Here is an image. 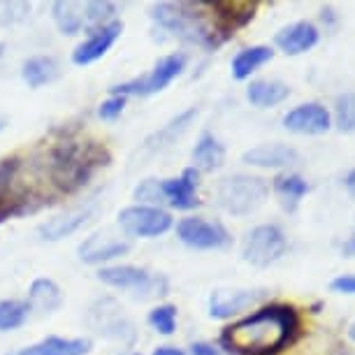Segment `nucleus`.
Returning a JSON list of instances; mask_svg holds the SVG:
<instances>
[{
	"label": "nucleus",
	"mask_w": 355,
	"mask_h": 355,
	"mask_svg": "<svg viewBox=\"0 0 355 355\" xmlns=\"http://www.w3.org/2000/svg\"><path fill=\"white\" fill-rule=\"evenodd\" d=\"M149 325L160 334H172L174 327H177V306L172 304H163L151 309L149 313Z\"/></svg>",
	"instance_id": "7c9ffc66"
},
{
	"label": "nucleus",
	"mask_w": 355,
	"mask_h": 355,
	"mask_svg": "<svg viewBox=\"0 0 355 355\" xmlns=\"http://www.w3.org/2000/svg\"><path fill=\"white\" fill-rule=\"evenodd\" d=\"M153 355H186L182 348H174V346H160L153 351Z\"/></svg>",
	"instance_id": "e433bc0d"
},
{
	"label": "nucleus",
	"mask_w": 355,
	"mask_h": 355,
	"mask_svg": "<svg viewBox=\"0 0 355 355\" xmlns=\"http://www.w3.org/2000/svg\"><path fill=\"white\" fill-rule=\"evenodd\" d=\"M0 56H3V42H0Z\"/></svg>",
	"instance_id": "a19ab883"
},
{
	"label": "nucleus",
	"mask_w": 355,
	"mask_h": 355,
	"mask_svg": "<svg viewBox=\"0 0 355 355\" xmlns=\"http://www.w3.org/2000/svg\"><path fill=\"white\" fill-rule=\"evenodd\" d=\"M334 121L341 132H355V93H344L337 98Z\"/></svg>",
	"instance_id": "c85d7f7f"
},
{
	"label": "nucleus",
	"mask_w": 355,
	"mask_h": 355,
	"mask_svg": "<svg viewBox=\"0 0 355 355\" xmlns=\"http://www.w3.org/2000/svg\"><path fill=\"white\" fill-rule=\"evenodd\" d=\"M348 339H351V341H355V323H353L351 327H348Z\"/></svg>",
	"instance_id": "ea45409f"
},
{
	"label": "nucleus",
	"mask_w": 355,
	"mask_h": 355,
	"mask_svg": "<svg viewBox=\"0 0 355 355\" xmlns=\"http://www.w3.org/2000/svg\"><path fill=\"white\" fill-rule=\"evenodd\" d=\"M344 256L355 258V237H353V239H348V242L344 244Z\"/></svg>",
	"instance_id": "58836bf2"
},
{
	"label": "nucleus",
	"mask_w": 355,
	"mask_h": 355,
	"mask_svg": "<svg viewBox=\"0 0 355 355\" xmlns=\"http://www.w3.org/2000/svg\"><path fill=\"white\" fill-rule=\"evenodd\" d=\"M135 200L139 202H146V207H156L160 202H165L163 196V182H156V179H146L135 189Z\"/></svg>",
	"instance_id": "2f4dec72"
},
{
	"label": "nucleus",
	"mask_w": 355,
	"mask_h": 355,
	"mask_svg": "<svg viewBox=\"0 0 355 355\" xmlns=\"http://www.w3.org/2000/svg\"><path fill=\"white\" fill-rule=\"evenodd\" d=\"M128 355H137V353H128Z\"/></svg>",
	"instance_id": "79ce46f5"
},
{
	"label": "nucleus",
	"mask_w": 355,
	"mask_h": 355,
	"mask_svg": "<svg viewBox=\"0 0 355 355\" xmlns=\"http://www.w3.org/2000/svg\"><path fill=\"white\" fill-rule=\"evenodd\" d=\"M288 249L286 234L277 225H258L244 242V260L256 267H267L284 256Z\"/></svg>",
	"instance_id": "6e6552de"
},
{
	"label": "nucleus",
	"mask_w": 355,
	"mask_h": 355,
	"mask_svg": "<svg viewBox=\"0 0 355 355\" xmlns=\"http://www.w3.org/2000/svg\"><path fill=\"white\" fill-rule=\"evenodd\" d=\"M121 31H123L121 21H112L103 26V28H96L75 51H72V63H77V65L96 63L98 58H103L105 53L112 49V44L121 35Z\"/></svg>",
	"instance_id": "f8f14e48"
},
{
	"label": "nucleus",
	"mask_w": 355,
	"mask_h": 355,
	"mask_svg": "<svg viewBox=\"0 0 355 355\" xmlns=\"http://www.w3.org/2000/svg\"><path fill=\"white\" fill-rule=\"evenodd\" d=\"M272 56H274V51L270 46H263V44L242 49L232 58V77L239 79V82H242V79H249L258 68H263L265 63H270Z\"/></svg>",
	"instance_id": "4be33fe9"
},
{
	"label": "nucleus",
	"mask_w": 355,
	"mask_h": 355,
	"mask_svg": "<svg viewBox=\"0 0 355 355\" xmlns=\"http://www.w3.org/2000/svg\"><path fill=\"white\" fill-rule=\"evenodd\" d=\"M151 17L160 28H165L167 33H172L174 37L186 40L193 44H205L211 46L216 44V33L205 24L202 15L193 8V5H172V3H160L153 5Z\"/></svg>",
	"instance_id": "7ed1b4c3"
},
{
	"label": "nucleus",
	"mask_w": 355,
	"mask_h": 355,
	"mask_svg": "<svg viewBox=\"0 0 355 355\" xmlns=\"http://www.w3.org/2000/svg\"><path fill=\"white\" fill-rule=\"evenodd\" d=\"M21 75L26 79V84L33 86V89H40V86L49 84L58 77V63L51 56H35L24 63Z\"/></svg>",
	"instance_id": "393cba45"
},
{
	"label": "nucleus",
	"mask_w": 355,
	"mask_h": 355,
	"mask_svg": "<svg viewBox=\"0 0 355 355\" xmlns=\"http://www.w3.org/2000/svg\"><path fill=\"white\" fill-rule=\"evenodd\" d=\"M89 323L93 330L107 339H116V341H123V344H132V339H135V327H132L130 318L125 316L119 302L112 297L98 300V302L91 306Z\"/></svg>",
	"instance_id": "0eeeda50"
},
{
	"label": "nucleus",
	"mask_w": 355,
	"mask_h": 355,
	"mask_svg": "<svg viewBox=\"0 0 355 355\" xmlns=\"http://www.w3.org/2000/svg\"><path fill=\"white\" fill-rule=\"evenodd\" d=\"M263 293L256 291H216L209 297V313L211 318H230L234 313L249 309L251 304H256Z\"/></svg>",
	"instance_id": "f3484780"
},
{
	"label": "nucleus",
	"mask_w": 355,
	"mask_h": 355,
	"mask_svg": "<svg viewBox=\"0 0 355 355\" xmlns=\"http://www.w3.org/2000/svg\"><path fill=\"white\" fill-rule=\"evenodd\" d=\"M216 198L227 214L244 216L265 202L267 184L260 177H251V174H234V177H227L218 184Z\"/></svg>",
	"instance_id": "39448f33"
},
{
	"label": "nucleus",
	"mask_w": 355,
	"mask_h": 355,
	"mask_svg": "<svg viewBox=\"0 0 355 355\" xmlns=\"http://www.w3.org/2000/svg\"><path fill=\"white\" fill-rule=\"evenodd\" d=\"M196 114H198V110H189V112L179 114L177 119H172V121L165 125V128H160L158 132H153V135L146 139L144 149L149 153H156L160 149H165V146H170L182 132H186V128H189L191 121L196 119Z\"/></svg>",
	"instance_id": "5701e85b"
},
{
	"label": "nucleus",
	"mask_w": 355,
	"mask_h": 355,
	"mask_svg": "<svg viewBox=\"0 0 355 355\" xmlns=\"http://www.w3.org/2000/svg\"><path fill=\"white\" fill-rule=\"evenodd\" d=\"M286 130L297 132V135H323L332 128V116L323 105L306 103L291 110L284 116Z\"/></svg>",
	"instance_id": "9b49d317"
},
{
	"label": "nucleus",
	"mask_w": 355,
	"mask_h": 355,
	"mask_svg": "<svg viewBox=\"0 0 355 355\" xmlns=\"http://www.w3.org/2000/svg\"><path fill=\"white\" fill-rule=\"evenodd\" d=\"M297 327L300 320L293 306L272 304L227 327L220 341L227 346V351L244 355H274L293 339Z\"/></svg>",
	"instance_id": "f257e3e1"
},
{
	"label": "nucleus",
	"mask_w": 355,
	"mask_h": 355,
	"mask_svg": "<svg viewBox=\"0 0 355 355\" xmlns=\"http://www.w3.org/2000/svg\"><path fill=\"white\" fill-rule=\"evenodd\" d=\"M130 251V244L123 242V239H116L107 232H98V234H91L86 242L79 244V258L89 265H100V263H107V260H114L123 253Z\"/></svg>",
	"instance_id": "4468645a"
},
{
	"label": "nucleus",
	"mask_w": 355,
	"mask_h": 355,
	"mask_svg": "<svg viewBox=\"0 0 355 355\" xmlns=\"http://www.w3.org/2000/svg\"><path fill=\"white\" fill-rule=\"evenodd\" d=\"M116 15V5L114 3H103V0H96V3H86L84 5V24L89 26H103L112 24V17Z\"/></svg>",
	"instance_id": "c756f323"
},
{
	"label": "nucleus",
	"mask_w": 355,
	"mask_h": 355,
	"mask_svg": "<svg viewBox=\"0 0 355 355\" xmlns=\"http://www.w3.org/2000/svg\"><path fill=\"white\" fill-rule=\"evenodd\" d=\"M91 216H93L91 205L75 207V209H68V211L58 214V216L44 220V223L37 227V232H40V237L46 239V242H58V239L70 237L72 232H77L79 227L89 223Z\"/></svg>",
	"instance_id": "ddd939ff"
},
{
	"label": "nucleus",
	"mask_w": 355,
	"mask_h": 355,
	"mask_svg": "<svg viewBox=\"0 0 355 355\" xmlns=\"http://www.w3.org/2000/svg\"><path fill=\"white\" fill-rule=\"evenodd\" d=\"M123 107H125V98L123 96H112V98H107L103 105H100L98 116L103 119V121H114L116 116H121Z\"/></svg>",
	"instance_id": "72a5a7b5"
},
{
	"label": "nucleus",
	"mask_w": 355,
	"mask_h": 355,
	"mask_svg": "<svg viewBox=\"0 0 355 355\" xmlns=\"http://www.w3.org/2000/svg\"><path fill=\"white\" fill-rule=\"evenodd\" d=\"M344 184H346V191L355 198V170H351V172L346 174V182Z\"/></svg>",
	"instance_id": "4c0bfd02"
},
{
	"label": "nucleus",
	"mask_w": 355,
	"mask_h": 355,
	"mask_svg": "<svg viewBox=\"0 0 355 355\" xmlns=\"http://www.w3.org/2000/svg\"><path fill=\"white\" fill-rule=\"evenodd\" d=\"M31 311H37L40 316L53 313L63 304L61 288L53 284L51 279H35L28 288V300H26Z\"/></svg>",
	"instance_id": "6ab92c4d"
},
{
	"label": "nucleus",
	"mask_w": 355,
	"mask_h": 355,
	"mask_svg": "<svg viewBox=\"0 0 355 355\" xmlns=\"http://www.w3.org/2000/svg\"><path fill=\"white\" fill-rule=\"evenodd\" d=\"M191 355H220L218 348L214 344H207V341H196L191 346Z\"/></svg>",
	"instance_id": "c9c22d12"
},
{
	"label": "nucleus",
	"mask_w": 355,
	"mask_h": 355,
	"mask_svg": "<svg viewBox=\"0 0 355 355\" xmlns=\"http://www.w3.org/2000/svg\"><path fill=\"white\" fill-rule=\"evenodd\" d=\"M98 279L105 286L119 288V291L132 293V297L137 300H153L163 297L170 291V284L163 274H151L142 270V267L132 265H114V267H103L98 272Z\"/></svg>",
	"instance_id": "20e7f679"
},
{
	"label": "nucleus",
	"mask_w": 355,
	"mask_h": 355,
	"mask_svg": "<svg viewBox=\"0 0 355 355\" xmlns=\"http://www.w3.org/2000/svg\"><path fill=\"white\" fill-rule=\"evenodd\" d=\"M193 160H196V165L200 170H207V172L218 170L225 160V149L211 132H205V135L198 139L196 149H193Z\"/></svg>",
	"instance_id": "b1692460"
},
{
	"label": "nucleus",
	"mask_w": 355,
	"mask_h": 355,
	"mask_svg": "<svg viewBox=\"0 0 355 355\" xmlns=\"http://www.w3.org/2000/svg\"><path fill=\"white\" fill-rule=\"evenodd\" d=\"M28 304L19 302V300H3L0 302V332L17 330L28 318Z\"/></svg>",
	"instance_id": "cd10ccee"
},
{
	"label": "nucleus",
	"mask_w": 355,
	"mask_h": 355,
	"mask_svg": "<svg viewBox=\"0 0 355 355\" xmlns=\"http://www.w3.org/2000/svg\"><path fill=\"white\" fill-rule=\"evenodd\" d=\"M288 96H291V89L284 82H277V79H256L246 89V100L260 107V110L284 103Z\"/></svg>",
	"instance_id": "412c9836"
},
{
	"label": "nucleus",
	"mask_w": 355,
	"mask_h": 355,
	"mask_svg": "<svg viewBox=\"0 0 355 355\" xmlns=\"http://www.w3.org/2000/svg\"><path fill=\"white\" fill-rule=\"evenodd\" d=\"M0 128H3V123H0Z\"/></svg>",
	"instance_id": "37998d69"
},
{
	"label": "nucleus",
	"mask_w": 355,
	"mask_h": 355,
	"mask_svg": "<svg viewBox=\"0 0 355 355\" xmlns=\"http://www.w3.org/2000/svg\"><path fill=\"white\" fill-rule=\"evenodd\" d=\"M177 237L191 249H223L230 244V234L220 223L205 218H184L177 225Z\"/></svg>",
	"instance_id": "9d476101"
},
{
	"label": "nucleus",
	"mask_w": 355,
	"mask_h": 355,
	"mask_svg": "<svg viewBox=\"0 0 355 355\" xmlns=\"http://www.w3.org/2000/svg\"><path fill=\"white\" fill-rule=\"evenodd\" d=\"M91 351L89 339H65V337H46L42 341L26 348H19L15 355H86Z\"/></svg>",
	"instance_id": "a211bd4d"
},
{
	"label": "nucleus",
	"mask_w": 355,
	"mask_h": 355,
	"mask_svg": "<svg viewBox=\"0 0 355 355\" xmlns=\"http://www.w3.org/2000/svg\"><path fill=\"white\" fill-rule=\"evenodd\" d=\"M31 5L26 3H10V0H0V26H12L19 24L28 15Z\"/></svg>",
	"instance_id": "473e14b6"
},
{
	"label": "nucleus",
	"mask_w": 355,
	"mask_h": 355,
	"mask_svg": "<svg viewBox=\"0 0 355 355\" xmlns=\"http://www.w3.org/2000/svg\"><path fill=\"white\" fill-rule=\"evenodd\" d=\"M332 291L334 293H344V295H355V274H346L332 281Z\"/></svg>",
	"instance_id": "f704fd0d"
},
{
	"label": "nucleus",
	"mask_w": 355,
	"mask_h": 355,
	"mask_svg": "<svg viewBox=\"0 0 355 355\" xmlns=\"http://www.w3.org/2000/svg\"><path fill=\"white\" fill-rule=\"evenodd\" d=\"M110 153L98 144L61 142L51 151V182L65 193L77 191L86 184L93 170L107 165Z\"/></svg>",
	"instance_id": "f03ea898"
},
{
	"label": "nucleus",
	"mask_w": 355,
	"mask_h": 355,
	"mask_svg": "<svg viewBox=\"0 0 355 355\" xmlns=\"http://www.w3.org/2000/svg\"><path fill=\"white\" fill-rule=\"evenodd\" d=\"M184 68H186L184 53H170V56L160 58V61L153 65V70L149 75L114 86L112 93L114 96H123V98L125 96H153V93H160L163 89H167L174 79L182 75Z\"/></svg>",
	"instance_id": "423d86ee"
},
{
	"label": "nucleus",
	"mask_w": 355,
	"mask_h": 355,
	"mask_svg": "<svg viewBox=\"0 0 355 355\" xmlns=\"http://www.w3.org/2000/svg\"><path fill=\"white\" fill-rule=\"evenodd\" d=\"M274 191H277V196L281 198V202L288 211H293L297 202L306 196V191H309V186L300 174H279L277 179H274Z\"/></svg>",
	"instance_id": "a878e982"
},
{
	"label": "nucleus",
	"mask_w": 355,
	"mask_h": 355,
	"mask_svg": "<svg viewBox=\"0 0 355 355\" xmlns=\"http://www.w3.org/2000/svg\"><path fill=\"white\" fill-rule=\"evenodd\" d=\"M242 160L256 167H288L297 160V151L288 144H260L246 151Z\"/></svg>",
	"instance_id": "aec40b11"
},
{
	"label": "nucleus",
	"mask_w": 355,
	"mask_h": 355,
	"mask_svg": "<svg viewBox=\"0 0 355 355\" xmlns=\"http://www.w3.org/2000/svg\"><path fill=\"white\" fill-rule=\"evenodd\" d=\"M119 225L123 227L125 234L130 237H158L165 234L172 227V216L158 207H146V205H132L125 207L119 214Z\"/></svg>",
	"instance_id": "1a4fd4ad"
},
{
	"label": "nucleus",
	"mask_w": 355,
	"mask_h": 355,
	"mask_svg": "<svg viewBox=\"0 0 355 355\" xmlns=\"http://www.w3.org/2000/svg\"><path fill=\"white\" fill-rule=\"evenodd\" d=\"M274 42L288 56H300V53L309 51L318 42V28L309 21H297L286 28H281L274 37Z\"/></svg>",
	"instance_id": "dca6fc26"
},
{
	"label": "nucleus",
	"mask_w": 355,
	"mask_h": 355,
	"mask_svg": "<svg viewBox=\"0 0 355 355\" xmlns=\"http://www.w3.org/2000/svg\"><path fill=\"white\" fill-rule=\"evenodd\" d=\"M51 12H53V21H56V26L65 35H77L84 28V15L79 12L77 3H61L58 0V3L51 5Z\"/></svg>",
	"instance_id": "bb28decb"
},
{
	"label": "nucleus",
	"mask_w": 355,
	"mask_h": 355,
	"mask_svg": "<svg viewBox=\"0 0 355 355\" xmlns=\"http://www.w3.org/2000/svg\"><path fill=\"white\" fill-rule=\"evenodd\" d=\"M198 179H200V172L196 167L184 170L182 177H177V179H165L163 182L165 202H170L172 207H177V209H193V207H198L200 205Z\"/></svg>",
	"instance_id": "2eb2a0df"
}]
</instances>
